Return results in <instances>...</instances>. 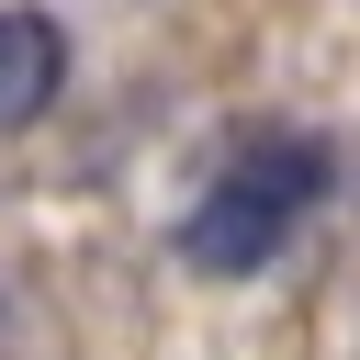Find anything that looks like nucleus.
<instances>
[{
	"mask_svg": "<svg viewBox=\"0 0 360 360\" xmlns=\"http://www.w3.org/2000/svg\"><path fill=\"white\" fill-rule=\"evenodd\" d=\"M56 90H68V34H56V11L0 0V135H11V124H34Z\"/></svg>",
	"mask_w": 360,
	"mask_h": 360,
	"instance_id": "nucleus-2",
	"label": "nucleus"
},
{
	"mask_svg": "<svg viewBox=\"0 0 360 360\" xmlns=\"http://www.w3.org/2000/svg\"><path fill=\"white\" fill-rule=\"evenodd\" d=\"M338 191V158H326V135H248V146H225V169L191 191V214H180V259L202 270V281H248V270H270L304 225H315V202Z\"/></svg>",
	"mask_w": 360,
	"mask_h": 360,
	"instance_id": "nucleus-1",
	"label": "nucleus"
}]
</instances>
